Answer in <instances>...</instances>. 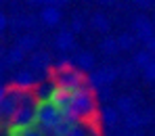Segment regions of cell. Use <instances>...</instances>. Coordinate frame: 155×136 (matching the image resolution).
I'll return each instance as SVG.
<instances>
[{
  "instance_id": "4",
  "label": "cell",
  "mask_w": 155,
  "mask_h": 136,
  "mask_svg": "<svg viewBox=\"0 0 155 136\" xmlns=\"http://www.w3.org/2000/svg\"><path fill=\"white\" fill-rule=\"evenodd\" d=\"M6 25V19H4V15H0V29Z\"/></svg>"
},
{
  "instance_id": "2",
  "label": "cell",
  "mask_w": 155,
  "mask_h": 136,
  "mask_svg": "<svg viewBox=\"0 0 155 136\" xmlns=\"http://www.w3.org/2000/svg\"><path fill=\"white\" fill-rule=\"evenodd\" d=\"M44 19H46V23H57L59 13H57V11H52V8H46V11H44Z\"/></svg>"
},
{
  "instance_id": "5",
  "label": "cell",
  "mask_w": 155,
  "mask_h": 136,
  "mask_svg": "<svg viewBox=\"0 0 155 136\" xmlns=\"http://www.w3.org/2000/svg\"><path fill=\"white\" fill-rule=\"evenodd\" d=\"M4 94H6V88H2V86H0V99H2Z\"/></svg>"
},
{
  "instance_id": "1",
  "label": "cell",
  "mask_w": 155,
  "mask_h": 136,
  "mask_svg": "<svg viewBox=\"0 0 155 136\" xmlns=\"http://www.w3.org/2000/svg\"><path fill=\"white\" fill-rule=\"evenodd\" d=\"M31 84H34V78H31L29 73H21V76H17V80H15V88L29 90V88H31Z\"/></svg>"
},
{
  "instance_id": "3",
  "label": "cell",
  "mask_w": 155,
  "mask_h": 136,
  "mask_svg": "<svg viewBox=\"0 0 155 136\" xmlns=\"http://www.w3.org/2000/svg\"><path fill=\"white\" fill-rule=\"evenodd\" d=\"M147 78H155V65L149 67V73H147Z\"/></svg>"
}]
</instances>
